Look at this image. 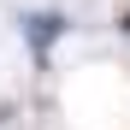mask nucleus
I'll return each instance as SVG.
<instances>
[{
  "instance_id": "obj_1",
  "label": "nucleus",
  "mask_w": 130,
  "mask_h": 130,
  "mask_svg": "<svg viewBox=\"0 0 130 130\" xmlns=\"http://www.w3.org/2000/svg\"><path fill=\"white\" fill-rule=\"evenodd\" d=\"M59 30H65V24H59L53 12H36V18H24V36L36 41V53H47V41H53Z\"/></svg>"
}]
</instances>
